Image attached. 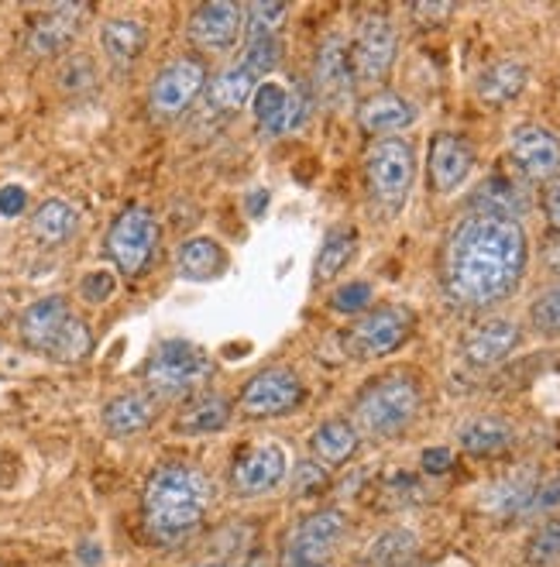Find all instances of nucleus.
I'll use <instances>...</instances> for the list:
<instances>
[{
  "label": "nucleus",
  "mask_w": 560,
  "mask_h": 567,
  "mask_svg": "<svg viewBox=\"0 0 560 567\" xmlns=\"http://www.w3.org/2000/svg\"><path fill=\"white\" fill-rule=\"evenodd\" d=\"M471 210L475 214H491V217H509V220H519L526 214V193L506 179V176H496L488 179L475 189L471 196Z\"/></svg>",
  "instance_id": "nucleus-26"
},
{
  "label": "nucleus",
  "mask_w": 560,
  "mask_h": 567,
  "mask_svg": "<svg viewBox=\"0 0 560 567\" xmlns=\"http://www.w3.org/2000/svg\"><path fill=\"white\" fill-rule=\"evenodd\" d=\"M258 86V76L248 70V65H230V70H224L214 83H210V96H207V104L217 111V114H230V111H238L245 100L255 93Z\"/></svg>",
  "instance_id": "nucleus-30"
},
{
  "label": "nucleus",
  "mask_w": 560,
  "mask_h": 567,
  "mask_svg": "<svg viewBox=\"0 0 560 567\" xmlns=\"http://www.w3.org/2000/svg\"><path fill=\"white\" fill-rule=\"evenodd\" d=\"M416 317L400 307V303H392V307H378L372 313L361 317L351 330H348V338H344V348L351 358L357 361H369V358H382L388 351L400 348L406 338H409V330H413Z\"/></svg>",
  "instance_id": "nucleus-6"
},
{
  "label": "nucleus",
  "mask_w": 560,
  "mask_h": 567,
  "mask_svg": "<svg viewBox=\"0 0 560 567\" xmlns=\"http://www.w3.org/2000/svg\"><path fill=\"white\" fill-rule=\"evenodd\" d=\"M80 14H83V8H55L49 18H42L35 24V31H31V39H28L31 55H55V52H62L65 45L73 42V35H76Z\"/></svg>",
  "instance_id": "nucleus-27"
},
{
  "label": "nucleus",
  "mask_w": 560,
  "mask_h": 567,
  "mask_svg": "<svg viewBox=\"0 0 560 567\" xmlns=\"http://www.w3.org/2000/svg\"><path fill=\"white\" fill-rule=\"evenodd\" d=\"M310 447L320 464H344L357 451V430L348 420H326L313 430Z\"/></svg>",
  "instance_id": "nucleus-29"
},
{
  "label": "nucleus",
  "mask_w": 560,
  "mask_h": 567,
  "mask_svg": "<svg viewBox=\"0 0 560 567\" xmlns=\"http://www.w3.org/2000/svg\"><path fill=\"white\" fill-rule=\"evenodd\" d=\"M416 176V152L403 138H378L365 155V179L372 189V199L385 210L395 214L413 189Z\"/></svg>",
  "instance_id": "nucleus-5"
},
{
  "label": "nucleus",
  "mask_w": 560,
  "mask_h": 567,
  "mask_svg": "<svg viewBox=\"0 0 560 567\" xmlns=\"http://www.w3.org/2000/svg\"><path fill=\"white\" fill-rule=\"evenodd\" d=\"M323 482H326V475H323V468H320L317 461H300V464H295V472H292V488H295V495L310 498L313 492L323 488Z\"/></svg>",
  "instance_id": "nucleus-39"
},
{
  "label": "nucleus",
  "mask_w": 560,
  "mask_h": 567,
  "mask_svg": "<svg viewBox=\"0 0 560 567\" xmlns=\"http://www.w3.org/2000/svg\"><path fill=\"white\" fill-rule=\"evenodd\" d=\"M200 567H224V564H200Z\"/></svg>",
  "instance_id": "nucleus-49"
},
{
  "label": "nucleus",
  "mask_w": 560,
  "mask_h": 567,
  "mask_svg": "<svg viewBox=\"0 0 560 567\" xmlns=\"http://www.w3.org/2000/svg\"><path fill=\"white\" fill-rule=\"evenodd\" d=\"M547 217H550V224L560 230V183L547 193Z\"/></svg>",
  "instance_id": "nucleus-47"
},
{
  "label": "nucleus",
  "mask_w": 560,
  "mask_h": 567,
  "mask_svg": "<svg viewBox=\"0 0 560 567\" xmlns=\"http://www.w3.org/2000/svg\"><path fill=\"white\" fill-rule=\"evenodd\" d=\"M344 516L338 509H323V513H313L310 519L300 523L295 529V540L289 547V557H303V560H323L331 554L341 540H344Z\"/></svg>",
  "instance_id": "nucleus-18"
},
{
  "label": "nucleus",
  "mask_w": 560,
  "mask_h": 567,
  "mask_svg": "<svg viewBox=\"0 0 560 567\" xmlns=\"http://www.w3.org/2000/svg\"><path fill=\"white\" fill-rule=\"evenodd\" d=\"M282 18H286V4H266V0H258V4L248 8V24H251V28L276 31Z\"/></svg>",
  "instance_id": "nucleus-41"
},
{
  "label": "nucleus",
  "mask_w": 560,
  "mask_h": 567,
  "mask_svg": "<svg viewBox=\"0 0 560 567\" xmlns=\"http://www.w3.org/2000/svg\"><path fill=\"white\" fill-rule=\"evenodd\" d=\"M73 320V310L65 303L62 296H45L39 303H31L24 313H21V341L31 348V351H42V354H52L55 341L62 338L65 323Z\"/></svg>",
  "instance_id": "nucleus-16"
},
{
  "label": "nucleus",
  "mask_w": 560,
  "mask_h": 567,
  "mask_svg": "<svg viewBox=\"0 0 560 567\" xmlns=\"http://www.w3.org/2000/svg\"><path fill=\"white\" fill-rule=\"evenodd\" d=\"M357 124L369 135H400L409 124H416V104H409L400 93H372L365 104L357 107Z\"/></svg>",
  "instance_id": "nucleus-19"
},
{
  "label": "nucleus",
  "mask_w": 560,
  "mask_h": 567,
  "mask_svg": "<svg viewBox=\"0 0 560 567\" xmlns=\"http://www.w3.org/2000/svg\"><path fill=\"white\" fill-rule=\"evenodd\" d=\"M158 245V224L152 210L127 207L107 230V255L124 276H142Z\"/></svg>",
  "instance_id": "nucleus-7"
},
{
  "label": "nucleus",
  "mask_w": 560,
  "mask_h": 567,
  "mask_svg": "<svg viewBox=\"0 0 560 567\" xmlns=\"http://www.w3.org/2000/svg\"><path fill=\"white\" fill-rule=\"evenodd\" d=\"M158 416V399L152 392H124L104 406V426L111 437H135Z\"/></svg>",
  "instance_id": "nucleus-20"
},
{
  "label": "nucleus",
  "mask_w": 560,
  "mask_h": 567,
  "mask_svg": "<svg viewBox=\"0 0 560 567\" xmlns=\"http://www.w3.org/2000/svg\"><path fill=\"white\" fill-rule=\"evenodd\" d=\"M519 344V327L506 317H491L485 323H478L465 344H460V354L471 364V369H496L499 361H506Z\"/></svg>",
  "instance_id": "nucleus-15"
},
{
  "label": "nucleus",
  "mask_w": 560,
  "mask_h": 567,
  "mask_svg": "<svg viewBox=\"0 0 560 567\" xmlns=\"http://www.w3.org/2000/svg\"><path fill=\"white\" fill-rule=\"evenodd\" d=\"M543 265H547L553 276H560V230L543 245Z\"/></svg>",
  "instance_id": "nucleus-46"
},
{
  "label": "nucleus",
  "mask_w": 560,
  "mask_h": 567,
  "mask_svg": "<svg viewBox=\"0 0 560 567\" xmlns=\"http://www.w3.org/2000/svg\"><path fill=\"white\" fill-rule=\"evenodd\" d=\"M230 423V403L217 392H200L196 399L179 410L176 416V430L189 433V437H200V433H217Z\"/></svg>",
  "instance_id": "nucleus-23"
},
{
  "label": "nucleus",
  "mask_w": 560,
  "mask_h": 567,
  "mask_svg": "<svg viewBox=\"0 0 560 567\" xmlns=\"http://www.w3.org/2000/svg\"><path fill=\"white\" fill-rule=\"evenodd\" d=\"M416 554V537L409 529H388L369 547L372 567H406Z\"/></svg>",
  "instance_id": "nucleus-33"
},
{
  "label": "nucleus",
  "mask_w": 560,
  "mask_h": 567,
  "mask_svg": "<svg viewBox=\"0 0 560 567\" xmlns=\"http://www.w3.org/2000/svg\"><path fill=\"white\" fill-rule=\"evenodd\" d=\"M214 503L210 478L193 464H162L145 482L142 516L148 537L162 547L186 544Z\"/></svg>",
  "instance_id": "nucleus-2"
},
{
  "label": "nucleus",
  "mask_w": 560,
  "mask_h": 567,
  "mask_svg": "<svg viewBox=\"0 0 560 567\" xmlns=\"http://www.w3.org/2000/svg\"><path fill=\"white\" fill-rule=\"evenodd\" d=\"M176 269L189 282H207V279L220 276V269H224V248L214 238H193V241L179 245Z\"/></svg>",
  "instance_id": "nucleus-28"
},
{
  "label": "nucleus",
  "mask_w": 560,
  "mask_h": 567,
  "mask_svg": "<svg viewBox=\"0 0 560 567\" xmlns=\"http://www.w3.org/2000/svg\"><path fill=\"white\" fill-rule=\"evenodd\" d=\"M530 320L540 333H547V338H560V282L543 289L533 307H530Z\"/></svg>",
  "instance_id": "nucleus-37"
},
{
  "label": "nucleus",
  "mask_w": 560,
  "mask_h": 567,
  "mask_svg": "<svg viewBox=\"0 0 560 567\" xmlns=\"http://www.w3.org/2000/svg\"><path fill=\"white\" fill-rule=\"evenodd\" d=\"M419 413V385L409 375H385L372 382L354 403L357 426L372 437H395Z\"/></svg>",
  "instance_id": "nucleus-3"
},
{
  "label": "nucleus",
  "mask_w": 560,
  "mask_h": 567,
  "mask_svg": "<svg viewBox=\"0 0 560 567\" xmlns=\"http://www.w3.org/2000/svg\"><path fill=\"white\" fill-rule=\"evenodd\" d=\"M76 224H80V217L70 204H62V199H45V204L35 210V217H31V235H35L42 245L55 248L76 235Z\"/></svg>",
  "instance_id": "nucleus-31"
},
{
  "label": "nucleus",
  "mask_w": 560,
  "mask_h": 567,
  "mask_svg": "<svg viewBox=\"0 0 560 567\" xmlns=\"http://www.w3.org/2000/svg\"><path fill=\"white\" fill-rule=\"evenodd\" d=\"M413 14H416L419 21H444V18L454 14V8H450V4H416Z\"/></svg>",
  "instance_id": "nucleus-45"
},
{
  "label": "nucleus",
  "mask_w": 560,
  "mask_h": 567,
  "mask_svg": "<svg viewBox=\"0 0 560 567\" xmlns=\"http://www.w3.org/2000/svg\"><path fill=\"white\" fill-rule=\"evenodd\" d=\"M300 403H303V382L289 369L258 372L241 392V410L248 416H282Z\"/></svg>",
  "instance_id": "nucleus-10"
},
{
  "label": "nucleus",
  "mask_w": 560,
  "mask_h": 567,
  "mask_svg": "<svg viewBox=\"0 0 560 567\" xmlns=\"http://www.w3.org/2000/svg\"><path fill=\"white\" fill-rule=\"evenodd\" d=\"M28 204V193L21 186H4L0 189V214L4 217H18Z\"/></svg>",
  "instance_id": "nucleus-43"
},
{
  "label": "nucleus",
  "mask_w": 560,
  "mask_h": 567,
  "mask_svg": "<svg viewBox=\"0 0 560 567\" xmlns=\"http://www.w3.org/2000/svg\"><path fill=\"white\" fill-rule=\"evenodd\" d=\"M372 286L369 282H348V286H341L334 296H331V307L338 310V313H361V310H369V303H372Z\"/></svg>",
  "instance_id": "nucleus-38"
},
{
  "label": "nucleus",
  "mask_w": 560,
  "mask_h": 567,
  "mask_svg": "<svg viewBox=\"0 0 560 567\" xmlns=\"http://www.w3.org/2000/svg\"><path fill=\"white\" fill-rule=\"evenodd\" d=\"M101 45L114 65H131L148 45V31L135 18H114L101 28Z\"/></svg>",
  "instance_id": "nucleus-25"
},
{
  "label": "nucleus",
  "mask_w": 560,
  "mask_h": 567,
  "mask_svg": "<svg viewBox=\"0 0 560 567\" xmlns=\"http://www.w3.org/2000/svg\"><path fill=\"white\" fill-rule=\"evenodd\" d=\"M400 52V35L385 14H369L357 24V35L351 45V76L354 83H382L395 65Z\"/></svg>",
  "instance_id": "nucleus-8"
},
{
  "label": "nucleus",
  "mask_w": 560,
  "mask_h": 567,
  "mask_svg": "<svg viewBox=\"0 0 560 567\" xmlns=\"http://www.w3.org/2000/svg\"><path fill=\"white\" fill-rule=\"evenodd\" d=\"M516 444V430L499 416H478L460 426V447L475 457H499Z\"/></svg>",
  "instance_id": "nucleus-21"
},
{
  "label": "nucleus",
  "mask_w": 560,
  "mask_h": 567,
  "mask_svg": "<svg viewBox=\"0 0 560 567\" xmlns=\"http://www.w3.org/2000/svg\"><path fill=\"white\" fill-rule=\"evenodd\" d=\"M553 509H560V475H553L547 482H537V492L530 498V509H526V516L553 513Z\"/></svg>",
  "instance_id": "nucleus-40"
},
{
  "label": "nucleus",
  "mask_w": 560,
  "mask_h": 567,
  "mask_svg": "<svg viewBox=\"0 0 560 567\" xmlns=\"http://www.w3.org/2000/svg\"><path fill=\"white\" fill-rule=\"evenodd\" d=\"M509 155L516 169L530 179H553L560 173V138L540 124H522L509 138Z\"/></svg>",
  "instance_id": "nucleus-12"
},
{
  "label": "nucleus",
  "mask_w": 560,
  "mask_h": 567,
  "mask_svg": "<svg viewBox=\"0 0 560 567\" xmlns=\"http://www.w3.org/2000/svg\"><path fill=\"white\" fill-rule=\"evenodd\" d=\"M313 86L326 104H341V100L351 96L354 76H351V55H348L344 39L334 35L320 45L317 62H313Z\"/></svg>",
  "instance_id": "nucleus-17"
},
{
  "label": "nucleus",
  "mask_w": 560,
  "mask_h": 567,
  "mask_svg": "<svg viewBox=\"0 0 560 567\" xmlns=\"http://www.w3.org/2000/svg\"><path fill=\"white\" fill-rule=\"evenodd\" d=\"M80 292H83L86 303H104V299L114 292V276H111V272H90V276L83 279Z\"/></svg>",
  "instance_id": "nucleus-42"
},
{
  "label": "nucleus",
  "mask_w": 560,
  "mask_h": 567,
  "mask_svg": "<svg viewBox=\"0 0 560 567\" xmlns=\"http://www.w3.org/2000/svg\"><path fill=\"white\" fill-rule=\"evenodd\" d=\"M210 375H214L210 354L193 341H162L145 364V382L155 399L189 395L196 389H204Z\"/></svg>",
  "instance_id": "nucleus-4"
},
{
  "label": "nucleus",
  "mask_w": 560,
  "mask_h": 567,
  "mask_svg": "<svg viewBox=\"0 0 560 567\" xmlns=\"http://www.w3.org/2000/svg\"><path fill=\"white\" fill-rule=\"evenodd\" d=\"M90 348H93V338H90V327L80 320V317H73L70 323H65V330H62V338L55 341V348H52V361H65V364H73V361H83L86 354H90Z\"/></svg>",
  "instance_id": "nucleus-36"
},
{
  "label": "nucleus",
  "mask_w": 560,
  "mask_h": 567,
  "mask_svg": "<svg viewBox=\"0 0 560 567\" xmlns=\"http://www.w3.org/2000/svg\"><path fill=\"white\" fill-rule=\"evenodd\" d=\"M475 169V148L450 131H440L431 142V183L440 196L465 186Z\"/></svg>",
  "instance_id": "nucleus-14"
},
{
  "label": "nucleus",
  "mask_w": 560,
  "mask_h": 567,
  "mask_svg": "<svg viewBox=\"0 0 560 567\" xmlns=\"http://www.w3.org/2000/svg\"><path fill=\"white\" fill-rule=\"evenodd\" d=\"M537 492V475L533 472H519V475H509L502 482H496L485 498H481V506L488 513H496L502 519L509 516H526V509H530V498Z\"/></svg>",
  "instance_id": "nucleus-24"
},
{
  "label": "nucleus",
  "mask_w": 560,
  "mask_h": 567,
  "mask_svg": "<svg viewBox=\"0 0 560 567\" xmlns=\"http://www.w3.org/2000/svg\"><path fill=\"white\" fill-rule=\"evenodd\" d=\"M286 451L279 444H251L235 457V468H230V485L238 495L255 498L272 492L286 478Z\"/></svg>",
  "instance_id": "nucleus-11"
},
{
  "label": "nucleus",
  "mask_w": 560,
  "mask_h": 567,
  "mask_svg": "<svg viewBox=\"0 0 560 567\" xmlns=\"http://www.w3.org/2000/svg\"><path fill=\"white\" fill-rule=\"evenodd\" d=\"M286 107H289V90L276 83H261L255 90V117L269 135H286Z\"/></svg>",
  "instance_id": "nucleus-34"
},
{
  "label": "nucleus",
  "mask_w": 560,
  "mask_h": 567,
  "mask_svg": "<svg viewBox=\"0 0 560 567\" xmlns=\"http://www.w3.org/2000/svg\"><path fill=\"white\" fill-rule=\"evenodd\" d=\"M530 261L519 220L468 210L444 245V289L457 307L488 310L509 299Z\"/></svg>",
  "instance_id": "nucleus-1"
},
{
  "label": "nucleus",
  "mask_w": 560,
  "mask_h": 567,
  "mask_svg": "<svg viewBox=\"0 0 560 567\" xmlns=\"http://www.w3.org/2000/svg\"><path fill=\"white\" fill-rule=\"evenodd\" d=\"M526 564L530 567H557L560 564V516L543 523L530 544H526Z\"/></svg>",
  "instance_id": "nucleus-35"
},
{
  "label": "nucleus",
  "mask_w": 560,
  "mask_h": 567,
  "mask_svg": "<svg viewBox=\"0 0 560 567\" xmlns=\"http://www.w3.org/2000/svg\"><path fill=\"white\" fill-rule=\"evenodd\" d=\"M357 248V235L351 227H334L331 235L323 238L320 255H317V279H334L344 265L354 258Z\"/></svg>",
  "instance_id": "nucleus-32"
},
{
  "label": "nucleus",
  "mask_w": 560,
  "mask_h": 567,
  "mask_svg": "<svg viewBox=\"0 0 560 567\" xmlns=\"http://www.w3.org/2000/svg\"><path fill=\"white\" fill-rule=\"evenodd\" d=\"M207 83V70H204V62H196V59H176L169 62L166 70H162L152 83V93H148V107L155 117L162 121H173L179 117L196 96H200Z\"/></svg>",
  "instance_id": "nucleus-9"
},
{
  "label": "nucleus",
  "mask_w": 560,
  "mask_h": 567,
  "mask_svg": "<svg viewBox=\"0 0 560 567\" xmlns=\"http://www.w3.org/2000/svg\"><path fill=\"white\" fill-rule=\"evenodd\" d=\"M526 80H530V73H526L522 62L502 59L496 65H488V70L478 76L475 90H478V96L485 100L488 107H502V104H509V100H516L526 90Z\"/></svg>",
  "instance_id": "nucleus-22"
},
{
  "label": "nucleus",
  "mask_w": 560,
  "mask_h": 567,
  "mask_svg": "<svg viewBox=\"0 0 560 567\" xmlns=\"http://www.w3.org/2000/svg\"><path fill=\"white\" fill-rule=\"evenodd\" d=\"M241 31H245V11L235 0H210V4H200L189 18V42L207 52L230 49Z\"/></svg>",
  "instance_id": "nucleus-13"
},
{
  "label": "nucleus",
  "mask_w": 560,
  "mask_h": 567,
  "mask_svg": "<svg viewBox=\"0 0 560 567\" xmlns=\"http://www.w3.org/2000/svg\"><path fill=\"white\" fill-rule=\"evenodd\" d=\"M292 567H326L323 560H303V557H289Z\"/></svg>",
  "instance_id": "nucleus-48"
},
{
  "label": "nucleus",
  "mask_w": 560,
  "mask_h": 567,
  "mask_svg": "<svg viewBox=\"0 0 560 567\" xmlns=\"http://www.w3.org/2000/svg\"><path fill=\"white\" fill-rule=\"evenodd\" d=\"M454 464V454L447 447H431V451H423V472H431V475H444L447 468Z\"/></svg>",
  "instance_id": "nucleus-44"
}]
</instances>
